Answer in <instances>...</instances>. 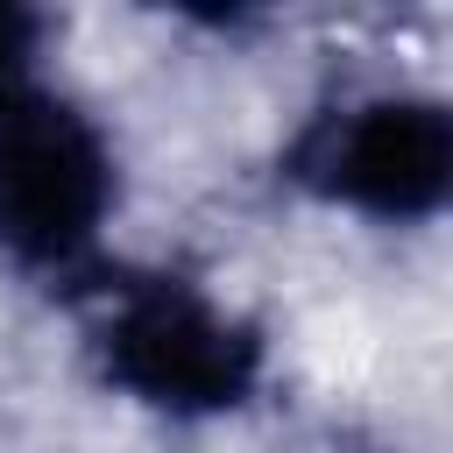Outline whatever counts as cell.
Returning a JSON list of instances; mask_svg holds the SVG:
<instances>
[{
	"instance_id": "1",
	"label": "cell",
	"mask_w": 453,
	"mask_h": 453,
	"mask_svg": "<svg viewBox=\"0 0 453 453\" xmlns=\"http://www.w3.org/2000/svg\"><path fill=\"white\" fill-rule=\"evenodd\" d=\"M120 198L113 142L71 99L7 78L0 85V255L21 269H78Z\"/></svg>"
},
{
	"instance_id": "3",
	"label": "cell",
	"mask_w": 453,
	"mask_h": 453,
	"mask_svg": "<svg viewBox=\"0 0 453 453\" xmlns=\"http://www.w3.org/2000/svg\"><path fill=\"white\" fill-rule=\"evenodd\" d=\"M311 198L368 219H432L453 191V120L439 99L368 92L319 113L283 163Z\"/></svg>"
},
{
	"instance_id": "2",
	"label": "cell",
	"mask_w": 453,
	"mask_h": 453,
	"mask_svg": "<svg viewBox=\"0 0 453 453\" xmlns=\"http://www.w3.org/2000/svg\"><path fill=\"white\" fill-rule=\"evenodd\" d=\"M92 354L113 389L134 403H156L170 418H212L248 403L262 375V340L248 319H234L219 297H205L184 276H142L120 283L92 326Z\"/></svg>"
},
{
	"instance_id": "4",
	"label": "cell",
	"mask_w": 453,
	"mask_h": 453,
	"mask_svg": "<svg viewBox=\"0 0 453 453\" xmlns=\"http://www.w3.org/2000/svg\"><path fill=\"white\" fill-rule=\"evenodd\" d=\"M35 42H42V14H28V7H0V85L28 71Z\"/></svg>"
}]
</instances>
